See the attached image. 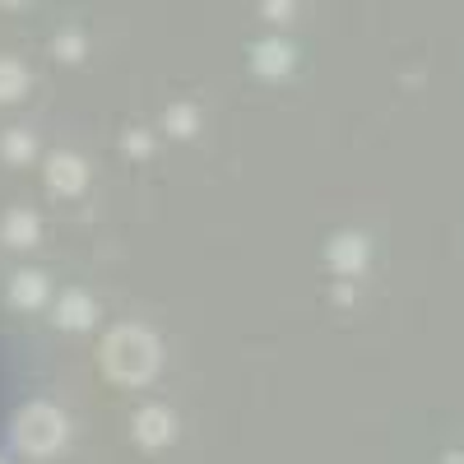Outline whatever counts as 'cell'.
I'll list each match as a JSON object with an SVG mask.
<instances>
[{"instance_id":"obj_2","label":"cell","mask_w":464,"mask_h":464,"mask_svg":"<svg viewBox=\"0 0 464 464\" xmlns=\"http://www.w3.org/2000/svg\"><path fill=\"white\" fill-rule=\"evenodd\" d=\"M14 441L28 455H56L65 441V413L56 404H28L14 418Z\"/></svg>"},{"instance_id":"obj_10","label":"cell","mask_w":464,"mask_h":464,"mask_svg":"<svg viewBox=\"0 0 464 464\" xmlns=\"http://www.w3.org/2000/svg\"><path fill=\"white\" fill-rule=\"evenodd\" d=\"M33 149H37V144H33L28 130H10L5 140H0V153H5L10 163H28V159H33Z\"/></svg>"},{"instance_id":"obj_3","label":"cell","mask_w":464,"mask_h":464,"mask_svg":"<svg viewBox=\"0 0 464 464\" xmlns=\"http://www.w3.org/2000/svg\"><path fill=\"white\" fill-rule=\"evenodd\" d=\"M47 186L56 196H80L89 186V168H84L80 153H52L47 159Z\"/></svg>"},{"instance_id":"obj_8","label":"cell","mask_w":464,"mask_h":464,"mask_svg":"<svg viewBox=\"0 0 464 464\" xmlns=\"http://www.w3.org/2000/svg\"><path fill=\"white\" fill-rule=\"evenodd\" d=\"M28 89V70L14 56H0V102H14Z\"/></svg>"},{"instance_id":"obj_13","label":"cell","mask_w":464,"mask_h":464,"mask_svg":"<svg viewBox=\"0 0 464 464\" xmlns=\"http://www.w3.org/2000/svg\"><path fill=\"white\" fill-rule=\"evenodd\" d=\"M0 464H5V459H0Z\"/></svg>"},{"instance_id":"obj_6","label":"cell","mask_w":464,"mask_h":464,"mask_svg":"<svg viewBox=\"0 0 464 464\" xmlns=\"http://www.w3.org/2000/svg\"><path fill=\"white\" fill-rule=\"evenodd\" d=\"M288 65H293V52H288L284 43H260V47L251 52V70L265 74V80H275V74H288Z\"/></svg>"},{"instance_id":"obj_7","label":"cell","mask_w":464,"mask_h":464,"mask_svg":"<svg viewBox=\"0 0 464 464\" xmlns=\"http://www.w3.org/2000/svg\"><path fill=\"white\" fill-rule=\"evenodd\" d=\"M0 237H5L10 246H33L37 242V218L28 209H10L5 223H0Z\"/></svg>"},{"instance_id":"obj_5","label":"cell","mask_w":464,"mask_h":464,"mask_svg":"<svg viewBox=\"0 0 464 464\" xmlns=\"http://www.w3.org/2000/svg\"><path fill=\"white\" fill-rule=\"evenodd\" d=\"M56 325H61V330H89V325H93V297L80 293V288L65 293V297H61V316H56Z\"/></svg>"},{"instance_id":"obj_9","label":"cell","mask_w":464,"mask_h":464,"mask_svg":"<svg viewBox=\"0 0 464 464\" xmlns=\"http://www.w3.org/2000/svg\"><path fill=\"white\" fill-rule=\"evenodd\" d=\"M10 297H14V306H43L47 302V279L43 275H14Z\"/></svg>"},{"instance_id":"obj_1","label":"cell","mask_w":464,"mask_h":464,"mask_svg":"<svg viewBox=\"0 0 464 464\" xmlns=\"http://www.w3.org/2000/svg\"><path fill=\"white\" fill-rule=\"evenodd\" d=\"M163 362V343L144 325H116L102 343V372L116 385H149Z\"/></svg>"},{"instance_id":"obj_4","label":"cell","mask_w":464,"mask_h":464,"mask_svg":"<svg viewBox=\"0 0 464 464\" xmlns=\"http://www.w3.org/2000/svg\"><path fill=\"white\" fill-rule=\"evenodd\" d=\"M172 437H177V418L163 404H149L135 413V441L140 446H168Z\"/></svg>"},{"instance_id":"obj_11","label":"cell","mask_w":464,"mask_h":464,"mask_svg":"<svg viewBox=\"0 0 464 464\" xmlns=\"http://www.w3.org/2000/svg\"><path fill=\"white\" fill-rule=\"evenodd\" d=\"M293 14V0H265V19H275V24H284Z\"/></svg>"},{"instance_id":"obj_12","label":"cell","mask_w":464,"mask_h":464,"mask_svg":"<svg viewBox=\"0 0 464 464\" xmlns=\"http://www.w3.org/2000/svg\"><path fill=\"white\" fill-rule=\"evenodd\" d=\"M0 5H24V0H0Z\"/></svg>"}]
</instances>
